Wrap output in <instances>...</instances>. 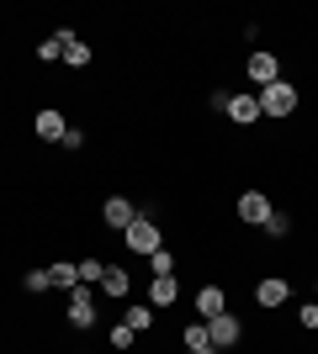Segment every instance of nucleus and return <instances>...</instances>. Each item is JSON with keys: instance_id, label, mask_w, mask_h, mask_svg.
I'll list each match as a JSON object with an SVG mask.
<instances>
[{"instance_id": "obj_1", "label": "nucleus", "mask_w": 318, "mask_h": 354, "mask_svg": "<svg viewBox=\"0 0 318 354\" xmlns=\"http://www.w3.org/2000/svg\"><path fill=\"white\" fill-rule=\"evenodd\" d=\"M292 106H297V90H292L287 80H276V85L260 90V111H265V117H292Z\"/></svg>"}, {"instance_id": "obj_2", "label": "nucleus", "mask_w": 318, "mask_h": 354, "mask_svg": "<svg viewBox=\"0 0 318 354\" xmlns=\"http://www.w3.org/2000/svg\"><path fill=\"white\" fill-rule=\"evenodd\" d=\"M122 238H127V249H133V254H154V249H165V243H159V227H154L149 217H133V227H127Z\"/></svg>"}, {"instance_id": "obj_3", "label": "nucleus", "mask_w": 318, "mask_h": 354, "mask_svg": "<svg viewBox=\"0 0 318 354\" xmlns=\"http://www.w3.org/2000/svg\"><path fill=\"white\" fill-rule=\"evenodd\" d=\"M207 339H212V349H228V344H239V317H228V312L207 317Z\"/></svg>"}, {"instance_id": "obj_4", "label": "nucleus", "mask_w": 318, "mask_h": 354, "mask_svg": "<svg viewBox=\"0 0 318 354\" xmlns=\"http://www.w3.org/2000/svg\"><path fill=\"white\" fill-rule=\"evenodd\" d=\"M69 323H75V328H91L96 323V301H91L85 286H75V296H69Z\"/></svg>"}, {"instance_id": "obj_5", "label": "nucleus", "mask_w": 318, "mask_h": 354, "mask_svg": "<svg viewBox=\"0 0 318 354\" xmlns=\"http://www.w3.org/2000/svg\"><path fill=\"white\" fill-rule=\"evenodd\" d=\"M32 133L43 138V143H59V138L69 133V122H64L59 111H37V122H32Z\"/></svg>"}, {"instance_id": "obj_6", "label": "nucleus", "mask_w": 318, "mask_h": 354, "mask_svg": "<svg viewBox=\"0 0 318 354\" xmlns=\"http://www.w3.org/2000/svg\"><path fill=\"white\" fill-rule=\"evenodd\" d=\"M101 217H106V227H122V233H127L138 212H133V201H122V196H112V201L101 207Z\"/></svg>"}, {"instance_id": "obj_7", "label": "nucleus", "mask_w": 318, "mask_h": 354, "mask_svg": "<svg viewBox=\"0 0 318 354\" xmlns=\"http://www.w3.org/2000/svg\"><path fill=\"white\" fill-rule=\"evenodd\" d=\"M228 117L244 122V127H249V122H260V117H265V111H260V95H228Z\"/></svg>"}, {"instance_id": "obj_8", "label": "nucleus", "mask_w": 318, "mask_h": 354, "mask_svg": "<svg viewBox=\"0 0 318 354\" xmlns=\"http://www.w3.org/2000/svg\"><path fill=\"white\" fill-rule=\"evenodd\" d=\"M287 291H292V286L271 275V281H260V286H255V301H260V307H287Z\"/></svg>"}, {"instance_id": "obj_9", "label": "nucleus", "mask_w": 318, "mask_h": 354, "mask_svg": "<svg viewBox=\"0 0 318 354\" xmlns=\"http://www.w3.org/2000/svg\"><path fill=\"white\" fill-rule=\"evenodd\" d=\"M239 217L244 222H265V217H271V201H265L260 191H244L239 196Z\"/></svg>"}, {"instance_id": "obj_10", "label": "nucleus", "mask_w": 318, "mask_h": 354, "mask_svg": "<svg viewBox=\"0 0 318 354\" xmlns=\"http://www.w3.org/2000/svg\"><path fill=\"white\" fill-rule=\"evenodd\" d=\"M249 74H255L260 85H276V80H281V64H276L271 53H255V59H249Z\"/></svg>"}, {"instance_id": "obj_11", "label": "nucleus", "mask_w": 318, "mask_h": 354, "mask_svg": "<svg viewBox=\"0 0 318 354\" xmlns=\"http://www.w3.org/2000/svg\"><path fill=\"white\" fill-rule=\"evenodd\" d=\"M59 37H64V64H75V69H85V64H91V48L80 43L75 32H59Z\"/></svg>"}, {"instance_id": "obj_12", "label": "nucleus", "mask_w": 318, "mask_h": 354, "mask_svg": "<svg viewBox=\"0 0 318 354\" xmlns=\"http://www.w3.org/2000/svg\"><path fill=\"white\" fill-rule=\"evenodd\" d=\"M197 312L202 317H218V312H223V286H202L197 291Z\"/></svg>"}, {"instance_id": "obj_13", "label": "nucleus", "mask_w": 318, "mask_h": 354, "mask_svg": "<svg viewBox=\"0 0 318 354\" xmlns=\"http://www.w3.org/2000/svg\"><path fill=\"white\" fill-rule=\"evenodd\" d=\"M101 291H106V296H127V270L106 265V275H101Z\"/></svg>"}, {"instance_id": "obj_14", "label": "nucleus", "mask_w": 318, "mask_h": 354, "mask_svg": "<svg viewBox=\"0 0 318 354\" xmlns=\"http://www.w3.org/2000/svg\"><path fill=\"white\" fill-rule=\"evenodd\" d=\"M154 307H170V301H175V275H154Z\"/></svg>"}, {"instance_id": "obj_15", "label": "nucleus", "mask_w": 318, "mask_h": 354, "mask_svg": "<svg viewBox=\"0 0 318 354\" xmlns=\"http://www.w3.org/2000/svg\"><path fill=\"white\" fill-rule=\"evenodd\" d=\"M48 275H53V286H69V291L80 286V265H69V259H59V265L48 270Z\"/></svg>"}, {"instance_id": "obj_16", "label": "nucleus", "mask_w": 318, "mask_h": 354, "mask_svg": "<svg viewBox=\"0 0 318 354\" xmlns=\"http://www.w3.org/2000/svg\"><path fill=\"white\" fill-rule=\"evenodd\" d=\"M127 328H133V333H149L154 328V307H127Z\"/></svg>"}, {"instance_id": "obj_17", "label": "nucleus", "mask_w": 318, "mask_h": 354, "mask_svg": "<svg viewBox=\"0 0 318 354\" xmlns=\"http://www.w3.org/2000/svg\"><path fill=\"white\" fill-rule=\"evenodd\" d=\"M260 227H265L271 238H287V233H292V217H287V212H271V217L260 222Z\"/></svg>"}, {"instance_id": "obj_18", "label": "nucleus", "mask_w": 318, "mask_h": 354, "mask_svg": "<svg viewBox=\"0 0 318 354\" xmlns=\"http://www.w3.org/2000/svg\"><path fill=\"white\" fill-rule=\"evenodd\" d=\"M149 270H154V275H175V254H170V249H154L149 254Z\"/></svg>"}, {"instance_id": "obj_19", "label": "nucleus", "mask_w": 318, "mask_h": 354, "mask_svg": "<svg viewBox=\"0 0 318 354\" xmlns=\"http://www.w3.org/2000/svg\"><path fill=\"white\" fill-rule=\"evenodd\" d=\"M207 323H191V328H186V349H207Z\"/></svg>"}, {"instance_id": "obj_20", "label": "nucleus", "mask_w": 318, "mask_h": 354, "mask_svg": "<svg viewBox=\"0 0 318 354\" xmlns=\"http://www.w3.org/2000/svg\"><path fill=\"white\" fill-rule=\"evenodd\" d=\"M133 339H138V333H133L127 323H117V328H112V349H133Z\"/></svg>"}, {"instance_id": "obj_21", "label": "nucleus", "mask_w": 318, "mask_h": 354, "mask_svg": "<svg viewBox=\"0 0 318 354\" xmlns=\"http://www.w3.org/2000/svg\"><path fill=\"white\" fill-rule=\"evenodd\" d=\"M101 275H106V265H101V259H85V265H80V286L101 281Z\"/></svg>"}, {"instance_id": "obj_22", "label": "nucleus", "mask_w": 318, "mask_h": 354, "mask_svg": "<svg viewBox=\"0 0 318 354\" xmlns=\"http://www.w3.org/2000/svg\"><path fill=\"white\" fill-rule=\"evenodd\" d=\"M48 286H53V275H48V270H32V275H27V291H32V296H43Z\"/></svg>"}, {"instance_id": "obj_23", "label": "nucleus", "mask_w": 318, "mask_h": 354, "mask_svg": "<svg viewBox=\"0 0 318 354\" xmlns=\"http://www.w3.org/2000/svg\"><path fill=\"white\" fill-rule=\"evenodd\" d=\"M37 59H48V64H53V59H64V37H48V43L37 48Z\"/></svg>"}, {"instance_id": "obj_24", "label": "nucleus", "mask_w": 318, "mask_h": 354, "mask_svg": "<svg viewBox=\"0 0 318 354\" xmlns=\"http://www.w3.org/2000/svg\"><path fill=\"white\" fill-rule=\"evenodd\" d=\"M297 317H303V328H318V301H308V307L297 312Z\"/></svg>"}, {"instance_id": "obj_25", "label": "nucleus", "mask_w": 318, "mask_h": 354, "mask_svg": "<svg viewBox=\"0 0 318 354\" xmlns=\"http://www.w3.org/2000/svg\"><path fill=\"white\" fill-rule=\"evenodd\" d=\"M191 354H212V344H207V349H191Z\"/></svg>"}]
</instances>
